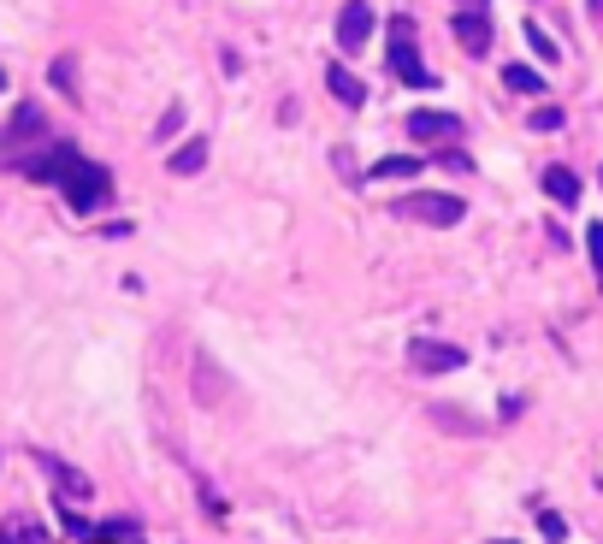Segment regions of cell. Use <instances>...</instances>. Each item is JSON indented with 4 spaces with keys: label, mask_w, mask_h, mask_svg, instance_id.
<instances>
[{
    "label": "cell",
    "mask_w": 603,
    "mask_h": 544,
    "mask_svg": "<svg viewBox=\"0 0 603 544\" xmlns=\"http://www.w3.org/2000/svg\"><path fill=\"white\" fill-rule=\"evenodd\" d=\"M60 190H66L71 213H95V207L113 202V172H107L101 160H83V154H77L66 166V178H60Z\"/></svg>",
    "instance_id": "obj_1"
},
{
    "label": "cell",
    "mask_w": 603,
    "mask_h": 544,
    "mask_svg": "<svg viewBox=\"0 0 603 544\" xmlns=\"http://www.w3.org/2000/svg\"><path fill=\"white\" fill-rule=\"evenodd\" d=\"M385 60L397 71L402 83H414V89H432L438 77L420 66V48H414V18H391V42H385Z\"/></svg>",
    "instance_id": "obj_2"
},
{
    "label": "cell",
    "mask_w": 603,
    "mask_h": 544,
    "mask_svg": "<svg viewBox=\"0 0 603 544\" xmlns=\"http://www.w3.org/2000/svg\"><path fill=\"white\" fill-rule=\"evenodd\" d=\"M402 219H420V225H462V196H438V190H414V196H402L397 202Z\"/></svg>",
    "instance_id": "obj_3"
},
{
    "label": "cell",
    "mask_w": 603,
    "mask_h": 544,
    "mask_svg": "<svg viewBox=\"0 0 603 544\" xmlns=\"http://www.w3.org/2000/svg\"><path fill=\"white\" fill-rule=\"evenodd\" d=\"M373 30H379V12H373L367 0H349V6L337 12V48H343V54H361Z\"/></svg>",
    "instance_id": "obj_4"
},
{
    "label": "cell",
    "mask_w": 603,
    "mask_h": 544,
    "mask_svg": "<svg viewBox=\"0 0 603 544\" xmlns=\"http://www.w3.org/2000/svg\"><path fill=\"white\" fill-rule=\"evenodd\" d=\"M408 367H414V373H456V367H468V355H462L456 343L414 338L408 343Z\"/></svg>",
    "instance_id": "obj_5"
},
{
    "label": "cell",
    "mask_w": 603,
    "mask_h": 544,
    "mask_svg": "<svg viewBox=\"0 0 603 544\" xmlns=\"http://www.w3.org/2000/svg\"><path fill=\"white\" fill-rule=\"evenodd\" d=\"M408 136H414V142H450V136H462V119L426 107V113H408Z\"/></svg>",
    "instance_id": "obj_6"
},
{
    "label": "cell",
    "mask_w": 603,
    "mask_h": 544,
    "mask_svg": "<svg viewBox=\"0 0 603 544\" xmlns=\"http://www.w3.org/2000/svg\"><path fill=\"white\" fill-rule=\"evenodd\" d=\"M71 160H77V148H71V142H54L48 154H30V160H24V172H30L36 184H60Z\"/></svg>",
    "instance_id": "obj_7"
},
{
    "label": "cell",
    "mask_w": 603,
    "mask_h": 544,
    "mask_svg": "<svg viewBox=\"0 0 603 544\" xmlns=\"http://www.w3.org/2000/svg\"><path fill=\"white\" fill-rule=\"evenodd\" d=\"M456 42L468 54H491V18L473 12V6H456Z\"/></svg>",
    "instance_id": "obj_8"
},
{
    "label": "cell",
    "mask_w": 603,
    "mask_h": 544,
    "mask_svg": "<svg viewBox=\"0 0 603 544\" xmlns=\"http://www.w3.org/2000/svg\"><path fill=\"white\" fill-rule=\"evenodd\" d=\"M42 131H48V125H42V113L24 101V107L12 113V125H6V142H0V148H6V154H18L24 142H42Z\"/></svg>",
    "instance_id": "obj_9"
},
{
    "label": "cell",
    "mask_w": 603,
    "mask_h": 544,
    "mask_svg": "<svg viewBox=\"0 0 603 544\" xmlns=\"http://www.w3.org/2000/svg\"><path fill=\"white\" fill-rule=\"evenodd\" d=\"M538 184H544V196H550V202H562V207L580 202V178H574L568 166H544V178H538Z\"/></svg>",
    "instance_id": "obj_10"
},
{
    "label": "cell",
    "mask_w": 603,
    "mask_h": 544,
    "mask_svg": "<svg viewBox=\"0 0 603 544\" xmlns=\"http://www.w3.org/2000/svg\"><path fill=\"white\" fill-rule=\"evenodd\" d=\"M326 89H332L343 107H361V101H367V83H361L349 66H326Z\"/></svg>",
    "instance_id": "obj_11"
},
{
    "label": "cell",
    "mask_w": 603,
    "mask_h": 544,
    "mask_svg": "<svg viewBox=\"0 0 603 544\" xmlns=\"http://www.w3.org/2000/svg\"><path fill=\"white\" fill-rule=\"evenodd\" d=\"M166 166H172V178H196L201 166H207V136H190L184 148H172Z\"/></svg>",
    "instance_id": "obj_12"
},
{
    "label": "cell",
    "mask_w": 603,
    "mask_h": 544,
    "mask_svg": "<svg viewBox=\"0 0 603 544\" xmlns=\"http://www.w3.org/2000/svg\"><path fill=\"white\" fill-rule=\"evenodd\" d=\"M420 154H385V160H373V172L367 178H420Z\"/></svg>",
    "instance_id": "obj_13"
},
{
    "label": "cell",
    "mask_w": 603,
    "mask_h": 544,
    "mask_svg": "<svg viewBox=\"0 0 603 544\" xmlns=\"http://www.w3.org/2000/svg\"><path fill=\"white\" fill-rule=\"evenodd\" d=\"M503 83L515 95H544V71H533V66H503Z\"/></svg>",
    "instance_id": "obj_14"
},
{
    "label": "cell",
    "mask_w": 603,
    "mask_h": 544,
    "mask_svg": "<svg viewBox=\"0 0 603 544\" xmlns=\"http://www.w3.org/2000/svg\"><path fill=\"white\" fill-rule=\"evenodd\" d=\"M521 36L533 42V54H538V60H544V66H556V60H562V54H556V42L544 36V24H533V18H527V24H521Z\"/></svg>",
    "instance_id": "obj_15"
},
{
    "label": "cell",
    "mask_w": 603,
    "mask_h": 544,
    "mask_svg": "<svg viewBox=\"0 0 603 544\" xmlns=\"http://www.w3.org/2000/svg\"><path fill=\"white\" fill-rule=\"evenodd\" d=\"M48 468H54V479L66 485L71 497H89V479H83V474H71V468H60V462H48Z\"/></svg>",
    "instance_id": "obj_16"
},
{
    "label": "cell",
    "mask_w": 603,
    "mask_h": 544,
    "mask_svg": "<svg viewBox=\"0 0 603 544\" xmlns=\"http://www.w3.org/2000/svg\"><path fill=\"white\" fill-rule=\"evenodd\" d=\"M533 131H562V107H533Z\"/></svg>",
    "instance_id": "obj_17"
},
{
    "label": "cell",
    "mask_w": 603,
    "mask_h": 544,
    "mask_svg": "<svg viewBox=\"0 0 603 544\" xmlns=\"http://www.w3.org/2000/svg\"><path fill=\"white\" fill-rule=\"evenodd\" d=\"M538 527H544V533H550V539H556V544L568 539V521H562L556 509H544V515H538Z\"/></svg>",
    "instance_id": "obj_18"
},
{
    "label": "cell",
    "mask_w": 603,
    "mask_h": 544,
    "mask_svg": "<svg viewBox=\"0 0 603 544\" xmlns=\"http://www.w3.org/2000/svg\"><path fill=\"white\" fill-rule=\"evenodd\" d=\"M586 249H592V267L603 272V219L592 225V231H586Z\"/></svg>",
    "instance_id": "obj_19"
},
{
    "label": "cell",
    "mask_w": 603,
    "mask_h": 544,
    "mask_svg": "<svg viewBox=\"0 0 603 544\" xmlns=\"http://www.w3.org/2000/svg\"><path fill=\"white\" fill-rule=\"evenodd\" d=\"M586 12H592V18H603V0H586Z\"/></svg>",
    "instance_id": "obj_20"
},
{
    "label": "cell",
    "mask_w": 603,
    "mask_h": 544,
    "mask_svg": "<svg viewBox=\"0 0 603 544\" xmlns=\"http://www.w3.org/2000/svg\"><path fill=\"white\" fill-rule=\"evenodd\" d=\"M462 6H473V12H485V0H462Z\"/></svg>",
    "instance_id": "obj_21"
},
{
    "label": "cell",
    "mask_w": 603,
    "mask_h": 544,
    "mask_svg": "<svg viewBox=\"0 0 603 544\" xmlns=\"http://www.w3.org/2000/svg\"><path fill=\"white\" fill-rule=\"evenodd\" d=\"M89 544H113V539H89Z\"/></svg>",
    "instance_id": "obj_22"
},
{
    "label": "cell",
    "mask_w": 603,
    "mask_h": 544,
    "mask_svg": "<svg viewBox=\"0 0 603 544\" xmlns=\"http://www.w3.org/2000/svg\"><path fill=\"white\" fill-rule=\"evenodd\" d=\"M0 89H6V71H0Z\"/></svg>",
    "instance_id": "obj_23"
},
{
    "label": "cell",
    "mask_w": 603,
    "mask_h": 544,
    "mask_svg": "<svg viewBox=\"0 0 603 544\" xmlns=\"http://www.w3.org/2000/svg\"><path fill=\"white\" fill-rule=\"evenodd\" d=\"M497 544H515V539H497Z\"/></svg>",
    "instance_id": "obj_24"
},
{
    "label": "cell",
    "mask_w": 603,
    "mask_h": 544,
    "mask_svg": "<svg viewBox=\"0 0 603 544\" xmlns=\"http://www.w3.org/2000/svg\"><path fill=\"white\" fill-rule=\"evenodd\" d=\"M550 544H556V539H550Z\"/></svg>",
    "instance_id": "obj_25"
}]
</instances>
